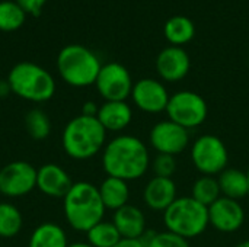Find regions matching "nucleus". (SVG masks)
Masks as SVG:
<instances>
[{"label": "nucleus", "mask_w": 249, "mask_h": 247, "mask_svg": "<svg viewBox=\"0 0 249 247\" xmlns=\"http://www.w3.org/2000/svg\"><path fill=\"white\" fill-rule=\"evenodd\" d=\"M191 197L206 205V207H210L212 204H214L220 197H222V192H220V186H219V182H217V178L214 176H200L193 188H191Z\"/></svg>", "instance_id": "nucleus-25"}, {"label": "nucleus", "mask_w": 249, "mask_h": 247, "mask_svg": "<svg viewBox=\"0 0 249 247\" xmlns=\"http://www.w3.org/2000/svg\"><path fill=\"white\" fill-rule=\"evenodd\" d=\"M163 226L168 231L187 240L196 239L210 226L209 207L197 202L193 197H179L163 211Z\"/></svg>", "instance_id": "nucleus-6"}, {"label": "nucleus", "mask_w": 249, "mask_h": 247, "mask_svg": "<svg viewBox=\"0 0 249 247\" xmlns=\"http://www.w3.org/2000/svg\"><path fill=\"white\" fill-rule=\"evenodd\" d=\"M209 221L220 233H235L245 223V210L239 201L220 197L209 207Z\"/></svg>", "instance_id": "nucleus-13"}, {"label": "nucleus", "mask_w": 249, "mask_h": 247, "mask_svg": "<svg viewBox=\"0 0 249 247\" xmlns=\"http://www.w3.org/2000/svg\"><path fill=\"white\" fill-rule=\"evenodd\" d=\"M36 189V167L25 160L10 162L0 169V194L6 198H22Z\"/></svg>", "instance_id": "nucleus-9"}, {"label": "nucleus", "mask_w": 249, "mask_h": 247, "mask_svg": "<svg viewBox=\"0 0 249 247\" xmlns=\"http://www.w3.org/2000/svg\"><path fill=\"white\" fill-rule=\"evenodd\" d=\"M25 128L32 140L42 141L50 137L53 125L50 116L42 109L35 108L25 115Z\"/></svg>", "instance_id": "nucleus-26"}, {"label": "nucleus", "mask_w": 249, "mask_h": 247, "mask_svg": "<svg viewBox=\"0 0 249 247\" xmlns=\"http://www.w3.org/2000/svg\"><path fill=\"white\" fill-rule=\"evenodd\" d=\"M165 112L168 115V119L190 131L206 122L209 106L204 98L197 92L179 90L171 95Z\"/></svg>", "instance_id": "nucleus-7"}, {"label": "nucleus", "mask_w": 249, "mask_h": 247, "mask_svg": "<svg viewBox=\"0 0 249 247\" xmlns=\"http://www.w3.org/2000/svg\"><path fill=\"white\" fill-rule=\"evenodd\" d=\"M70 175L55 163H45L36 169V189L48 198H64L71 188Z\"/></svg>", "instance_id": "nucleus-15"}, {"label": "nucleus", "mask_w": 249, "mask_h": 247, "mask_svg": "<svg viewBox=\"0 0 249 247\" xmlns=\"http://www.w3.org/2000/svg\"><path fill=\"white\" fill-rule=\"evenodd\" d=\"M142 242L144 247H191L188 240L174 234L168 230L165 231H146V234L142 237Z\"/></svg>", "instance_id": "nucleus-28"}, {"label": "nucleus", "mask_w": 249, "mask_h": 247, "mask_svg": "<svg viewBox=\"0 0 249 247\" xmlns=\"http://www.w3.org/2000/svg\"><path fill=\"white\" fill-rule=\"evenodd\" d=\"M149 141L158 154H169L177 157L190 146V131L171 119H165L152 127Z\"/></svg>", "instance_id": "nucleus-11"}, {"label": "nucleus", "mask_w": 249, "mask_h": 247, "mask_svg": "<svg viewBox=\"0 0 249 247\" xmlns=\"http://www.w3.org/2000/svg\"><path fill=\"white\" fill-rule=\"evenodd\" d=\"M10 93H12V90H10V86H9L7 80H0V99L9 96Z\"/></svg>", "instance_id": "nucleus-33"}, {"label": "nucleus", "mask_w": 249, "mask_h": 247, "mask_svg": "<svg viewBox=\"0 0 249 247\" xmlns=\"http://www.w3.org/2000/svg\"><path fill=\"white\" fill-rule=\"evenodd\" d=\"M6 80L13 95L34 103H44L50 100L55 95L57 89L53 74L42 66L32 61H20L15 64Z\"/></svg>", "instance_id": "nucleus-4"}, {"label": "nucleus", "mask_w": 249, "mask_h": 247, "mask_svg": "<svg viewBox=\"0 0 249 247\" xmlns=\"http://www.w3.org/2000/svg\"><path fill=\"white\" fill-rule=\"evenodd\" d=\"M112 223L123 239H142L147 231L146 215L142 208L127 204L114 211Z\"/></svg>", "instance_id": "nucleus-18"}, {"label": "nucleus", "mask_w": 249, "mask_h": 247, "mask_svg": "<svg viewBox=\"0 0 249 247\" xmlns=\"http://www.w3.org/2000/svg\"><path fill=\"white\" fill-rule=\"evenodd\" d=\"M114 247H144L142 239H121Z\"/></svg>", "instance_id": "nucleus-32"}, {"label": "nucleus", "mask_w": 249, "mask_h": 247, "mask_svg": "<svg viewBox=\"0 0 249 247\" xmlns=\"http://www.w3.org/2000/svg\"><path fill=\"white\" fill-rule=\"evenodd\" d=\"M150 169L155 176L172 178L177 172V159L169 154H156V157L150 162Z\"/></svg>", "instance_id": "nucleus-29"}, {"label": "nucleus", "mask_w": 249, "mask_h": 247, "mask_svg": "<svg viewBox=\"0 0 249 247\" xmlns=\"http://www.w3.org/2000/svg\"><path fill=\"white\" fill-rule=\"evenodd\" d=\"M133 79L130 71L120 63L102 64L95 87L104 100H127L131 96Z\"/></svg>", "instance_id": "nucleus-10"}, {"label": "nucleus", "mask_w": 249, "mask_h": 247, "mask_svg": "<svg viewBox=\"0 0 249 247\" xmlns=\"http://www.w3.org/2000/svg\"><path fill=\"white\" fill-rule=\"evenodd\" d=\"M235 247H249V239L248 240H244V242H241V243H238Z\"/></svg>", "instance_id": "nucleus-35"}, {"label": "nucleus", "mask_w": 249, "mask_h": 247, "mask_svg": "<svg viewBox=\"0 0 249 247\" xmlns=\"http://www.w3.org/2000/svg\"><path fill=\"white\" fill-rule=\"evenodd\" d=\"M217 182L220 186L222 197H225V198L239 201L249 195L247 172H242V170L233 169V167H228L219 175Z\"/></svg>", "instance_id": "nucleus-21"}, {"label": "nucleus", "mask_w": 249, "mask_h": 247, "mask_svg": "<svg viewBox=\"0 0 249 247\" xmlns=\"http://www.w3.org/2000/svg\"><path fill=\"white\" fill-rule=\"evenodd\" d=\"M86 242L92 247H114L123 237L112 221L102 220L86 233Z\"/></svg>", "instance_id": "nucleus-24"}, {"label": "nucleus", "mask_w": 249, "mask_h": 247, "mask_svg": "<svg viewBox=\"0 0 249 247\" xmlns=\"http://www.w3.org/2000/svg\"><path fill=\"white\" fill-rule=\"evenodd\" d=\"M134 106L150 115H156L166 111L168 102H169V92L166 86L152 77L140 79L133 84L131 96Z\"/></svg>", "instance_id": "nucleus-12"}, {"label": "nucleus", "mask_w": 249, "mask_h": 247, "mask_svg": "<svg viewBox=\"0 0 249 247\" xmlns=\"http://www.w3.org/2000/svg\"><path fill=\"white\" fill-rule=\"evenodd\" d=\"M55 64L61 80L71 87H88L95 84L102 67L98 55L80 44H70L61 48Z\"/></svg>", "instance_id": "nucleus-5"}, {"label": "nucleus", "mask_w": 249, "mask_h": 247, "mask_svg": "<svg viewBox=\"0 0 249 247\" xmlns=\"http://www.w3.org/2000/svg\"><path fill=\"white\" fill-rule=\"evenodd\" d=\"M101 162L107 176L131 182L146 175L152 159L143 140L136 135L120 134L107 141Z\"/></svg>", "instance_id": "nucleus-1"}, {"label": "nucleus", "mask_w": 249, "mask_h": 247, "mask_svg": "<svg viewBox=\"0 0 249 247\" xmlns=\"http://www.w3.org/2000/svg\"><path fill=\"white\" fill-rule=\"evenodd\" d=\"M15 1L26 12V15H34V16H38L47 3V0H15Z\"/></svg>", "instance_id": "nucleus-30"}, {"label": "nucleus", "mask_w": 249, "mask_h": 247, "mask_svg": "<svg viewBox=\"0 0 249 247\" xmlns=\"http://www.w3.org/2000/svg\"><path fill=\"white\" fill-rule=\"evenodd\" d=\"M69 245L66 230L53 221L38 224L28 240V247H69Z\"/></svg>", "instance_id": "nucleus-20"}, {"label": "nucleus", "mask_w": 249, "mask_h": 247, "mask_svg": "<svg viewBox=\"0 0 249 247\" xmlns=\"http://www.w3.org/2000/svg\"><path fill=\"white\" fill-rule=\"evenodd\" d=\"M177 194V183L172 178L153 176L143 189V201L149 210L163 213L178 198Z\"/></svg>", "instance_id": "nucleus-16"}, {"label": "nucleus", "mask_w": 249, "mask_h": 247, "mask_svg": "<svg viewBox=\"0 0 249 247\" xmlns=\"http://www.w3.org/2000/svg\"><path fill=\"white\" fill-rule=\"evenodd\" d=\"M98 189H99V195H101L105 210L117 211L128 204L130 188H128V182L123 179L107 176L101 182Z\"/></svg>", "instance_id": "nucleus-19"}, {"label": "nucleus", "mask_w": 249, "mask_h": 247, "mask_svg": "<svg viewBox=\"0 0 249 247\" xmlns=\"http://www.w3.org/2000/svg\"><path fill=\"white\" fill-rule=\"evenodd\" d=\"M69 247H92L88 242H76V243H70Z\"/></svg>", "instance_id": "nucleus-34"}, {"label": "nucleus", "mask_w": 249, "mask_h": 247, "mask_svg": "<svg viewBox=\"0 0 249 247\" xmlns=\"http://www.w3.org/2000/svg\"><path fill=\"white\" fill-rule=\"evenodd\" d=\"M107 131L96 116H73L63 128L61 147L73 160H90L102 153L107 144Z\"/></svg>", "instance_id": "nucleus-2"}, {"label": "nucleus", "mask_w": 249, "mask_h": 247, "mask_svg": "<svg viewBox=\"0 0 249 247\" xmlns=\"http://www.w3.org/2000/svg\"><path fill=\"white\" fill-rule=\"evenodd\" d=\"M26 20V12L15 0L0 1V31H18Z\"/></svg>", "instance_id": "nucleus-27"}, {"label": "nucleus", "mask_w": 249, "mask_h": 247, "mask_svg": "<svg viewBox=\"0 0 249 247\" xmlns=\"http://www.w3.org/2000/svg\"><path fill=\"white\" fill-rule=\"evenodd\" d=\"M23 229L20 210L7 201L0 202V239H13Z\"/></svg>", "instance_id": "nucleus-23"}, {"label": "nucleus", "mask_w": 249, "mask_h": 247, "mask_svg": "<svg viewBox=\"0 0 249 247\" xmlns=\"http://www.w3.org/2000/svg\"><path fill=\"white\" fill-rule=\"evenodd\" d=\"M98 111H99V105L93 100H88L83 103L82 106V115H86V116H96L98 115Z\"/></svg>", "instance_id": "nucleus-31"}, {"label": "nucleus", "mask_w": 249, "mask_h": 247, "mask_svg": "<svg viewBox=\"0 0 249 247\" xmlns=\"http://www.w3.org/2000/svg\"><path fill=\"white\" fill-rule=\"evenodd\" d=\"M163 33L165 38L171 42V45L184 47L185 44L193 41L196 35V26L190 17L177 15L166 20L163 26Z\"/></svg>", "instance_id": "nucleus-22"}, {"label": "nucleus", "mask_w": 249, "mask_h": 247, "mask_svg": "<svg viewBox=\"0 0 249 247\" xmlns=\"http://www.w3.org/2000/svg\"><path fill=\"white\" fill-rule=\"evenodd\" d=\"M191 162L203 176H216L228 169L226 144L213 134L200 135L191 146Z\"/></svg>", "instance_id": "nucleus-8"}, {"label": "nucleus", "mask_w": 249, "mask_h": 247, "mask_svg": "<svg viewBox=\"0 0 249 247\" xmlns=\"http://www.w3.org/2000/svg\"><path fill=\"white\" fill-rule=\"evenodd\" d=\"M105 207L96 185L80 181L73 182L63 198V214L67 224L79 233H86L104 220Z\"/></svg>", "instance_id": "nucleus-3"}, {"label": "nucleus", "mask_w": 249, "mask_h": 247, "mask_svg": "<svg viewBox=\"0 0 249 247\" xmlns=\"http://www.w3.org/2000/svg\"><path fill=\"white\" fill-rule=\"evenodd\" d=\"M107 132H121L133 121V109L127 100H105L96 115Z\"/></svg>", "instance_id": "nucleus-17"}, {"label": "nucleus", "mask_w": 249, "mask_h": 247, "mask_svg": "<svg viewBox=\"0 0 249 247\" xmlns=\"http://www.w3.org/2000/svg\"><path fill=\"white\" fill-rule=\"evenodd\" d=\"M247 176H248V186H249V170L247 172Z\"/></svg>", "instance_id": "nucleus-36"}, {"label": "nucleus", "mask_w": 249, "mask_h": 247, "mask_svg": "<svg viewBox=\"0 0 249 247\" xmlns=\"http://www.w3.org/2000/svg\"><path fill=\"white\" fill-rule=\"evenodd\" d=\"M191 68V58L182 47L169 45L156 57V71L163 82L177 83L187 77Z\"/></svg>", "instance_id": "nucleus-14"}]
</instances>
